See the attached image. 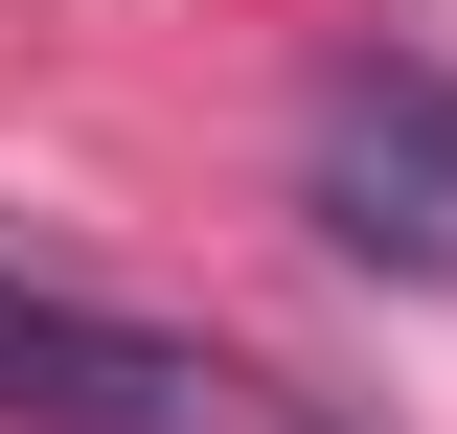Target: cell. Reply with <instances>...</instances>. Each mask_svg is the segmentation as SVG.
Listing matches in <instances>:
<instances>
[{
  "instance_id": "obj_1",
  "label": "cell",
  "mask_w": 457,
  "mask_h": 434,
  "mask_svg": "<svg viewBox=\"0 0 457 434\" xmlns=\"http://www.w3.org/2000/svg\"><path fill=\"white\" fill-rule=\"evenodd\" d=\"M0 434H320V412H297L252 343H206V321L0 274Z\"/></svg>"
},
{
  "instance_id": "obj_2",
  "label": "cell",
  "mask_w": 457,
  "mask_h": 434,
  "mask_svg": "<svg viewBox=\"0 0 457 434\" xmlns=\"http://www.w3.org/2000/svg\"><path fill=\"white\" fill-rule=\"evenodd\" d=\"M297 206H320V252L457 297V69L435 46H343L297 92Z\"/></svg>"
}]
</instances>
